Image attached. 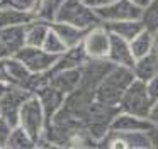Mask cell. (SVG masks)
<instances>
[{
	"label": "cell",
	"instance_id": "obj_1",
	"mask_svg": "<svg viewBox=\"0 0 158 149\" xmlns=\"http://www.w3.org/2000/svg\"><path fill=\"white\" fill-rule=\"evenodd\" d=\"M133 80H134V74L131 68L112 66L109 73L104 76V80L100 81V85L97 87L95 100L102 102L106 105L117 107L121 97L127 90V87L133 83Z\"/></svg>",
	"mask_w": 158,
	"mask_h": 149
},
{
	"label": "cell",
	"instance_id": "obj_2",
	"mask_svg": "<svg viewBox=\"0 0 158 149\" xmlns=\"http://www.w3.org/2000/svg\"><path fill=\"white\" fill-rule=\"evenodd\" d=\"M55 20L72 24V26L85 29V30H89L94 26L102 24V20L99 19L95 9H92L85 0H65L60 12L56 14Z\"/></svg>",
	"mask_w": 158,
	"mask_h": 149
},
{
	"label": "cell",
	"instance_id": "obj_3",
	"mask_svg": "<svg viewBox=\"0 0 158 149\" xmlns=\"http://www.w3.org/2000/svg\"><path fill=\"white\" fill-rule=\"evenodd\" d=\"M17 125H21V127L36 141V144L39 146V142L44 137L48 122H46L44 110H43V107H41V103H39L36 95H31V97L24 102L21 112H19V124Z\"/></svg>",
	"mask_w": 158,
	"mask_h": 149
},
{
	"label": "cell",
	"instance_id": "obj_4",
	"mask_svg": "<svg viewBox=\"0 0 158 149\" xmlns=\"http://www.w3.org/2000/svg\"><path fill=\"white\" fill-rule=\"evenodd\" d=\"M151 105H153V100L148 93L146 83L134 78L133 83L127 87V90L121 97L117 107H119V110L127 112V114H134L139 115V117H150Z\"/></svg>",
	"mask_w": 158,
	"mask_h": 149
},
{
	"label": "cell",
	"instance_id": "obj_5",
	"mask_svg": "<svg viewBox=\"0 0 158 149\" xmlns=\"http://www.w3.org/2000/svg\"><path fill=\"white\" fill-rule=\"evenodd\" d=\"M31 91L22 88L21 85H7V90L0 97V117L9 120L12 125L19 124V112H21L24 102L27 100Z\"/></svg>",
	"mask_w": 158,
	"mask_h": 149
},
{
	"label": "cell",
	"instance_id": "obj_6",
	"mask_svg": "<svg viewBox=\"0 0 158 149\" xmlns=\"http://www.w3.org/2000/svg\"><path fill=\"white\" fill-rule=\"evenodd\" d=\"M15 58L21 59L31 73H49L55 66L56 59H58V56L49 54L43 47L26 46V44L17 51Z\"/></svg>",
	"mask_w": 158,
	"mask_h": 149
},
{
	"label": "cell",
	"instance_id": "obj_7",
	"mask_svg": "<svg viewBox=\"0 0 158 149\" xmlns=\"http://www.w3.org/2000/svg\"><path fill=\"white\" fill-rule=\"evenodd\" d=\"M83 51H85L87 58L92 59H107V53H109L110 46V34L109 30L104 27V24L90 27L85 32L82 41Z\"/></svg>",
	"mask_w": 158,
	"mask_h": 149
},
{
	"label": "cell",
	"instance_id": "obj_8",
	"mask_svg": "<svg viewBox=\"0 0 158 149\" xmlns=\"http://www.w3.org/2000/svg\"><path fill=\"white\" fill-rule=\"evenodd\" d=\"M97 15L102 22H112V20H127V19H141L143 17V9L134 5L129 0H116L95 9Z\"/></svg>",
	"mask_w": 158,
	"mask_h": 149
},
{
	"label": "cell",
	"instance_id": "obj_9",
	"mask_svg": "<svg viewBox=\"0 0 158 149\" xmlns=\"http://www.w3.org/2000/svg\"><path fill=\"white\" fill-rule=\"evenodd\" d=\"M112 66L114 64L109 59H92V58H89L80 68V71H82L80 88H85V90L95 93L97 87L100 85V81L104 80V76L109 73Z\"/></svg>",
	"mask_w": 158,
	"mask_h": 149
},
{
	"label": "cell",
	"instance_id": "obj_10",
	"mask_svg": "<svg viewBox=\"0 0 158 149\" xmlns=\"http://www.w3.org/2000/svg\"><path fill=\"white\" fill-rule=\"evenodd\" d=\"M99 146H106V147H138V149L151 147L148 131H144V132L109 131L104 135L102 141L99 142Z\"/></svg>",
	"mask_w": 158,
	"mask_h": 149
},
{
	"label": "cell",
	"instance_id": "obj_11",
	"mask_svg": "<svg viewBox=\"0 0 158 149\" xmlns=\"http://www.w3.org/2000/svg\"><path fill=\"white\" fill-rule=\"evenodd\" d=\"M36 97H38L39 103H41L43 110H44V115H46V122H51L55 119V115L58 114L60 110L63 108L65 105V100H66V95L63 91H60L58 88L51 87V85H44L43 88H39L36 91Z\"/></svg>",
	"mask_w": 158,
	"mask_h": 149
},
{
	"label": "cell",
	"instance_id": "obj_12",
	"mask_svg": "<svg viewBox=\"0 0 158 149\" xmlns=\"http://www.w3.org/2000/svg\"><path fill=\"white\" fill-rule=\"evenodd\" d=\"M151 127H153V122L148 117H139L123 110L117 112L110 122V131L117 132H144L150 131Z\"/></svg>",
	"mask_w": 158,
	"mask_h": 149
},
{
	"label": "cell",
	"instance_id": "obj_13",
	"mask_svg": "<svg viewBox=\"0 0 158 149\" xmlns=\"http://www.w3.org/2000/svg\"><path fill=\"white\" fill-rule=\"evenodd\" d=\"M24 44V26L0 29V59L15 56Z\"/></svg>",
	"mask_w": 158,
	"mask_h": 149
},
{
	"label": "cell",
	"instance_id": "obj_14",
	"mask_svg": "<svg viewBox=\"0 0 158 149\" xmlns=\"http://www.w3.org/2000/svg\"><path fill=\"white\" fill-rule=\"evenodd\" d=\"M107 59H109L114 66L133 68L134 56H133V51H131L129 41L110 34V46H109V53H107Z\"/></svg>",
	"mask_w": 158,
	"mask_h": 149
},
{
	"label": "cell",
	"instance_id": "obj_15",
	"mask_svg": "<svg viewBox=\"0 0 158 149\" xmlns=\"http://www.w3.org/2000/svg\"><path fill=\"white\" fill-rule=\"evenodd\" d=\"M80 78H82L80 68L49 71V85L58 88L65 95H70L72 91H75L80 87Z\"/></svg>",
	"mask_w": 158,
	"mask_h": 149
},
{
	"label": "cell",
	"instance_id": "obj_16",
	"mask_svg": "<svg viewBox=\"0 0 158 149\" xmlns=\"http://www.w3.org/2000/svg\"><path fill=\"white\" fill-rule=\"evenodd\" d=\"M104 27L112 36H119L126 41H131L134 36L146 29L141 19H127V20H112V22H102Z\"/></svg>",
	"mask_w": 158,
	"mask_h": 149
},
{
	"label": "cell",
	"instance_id": "obj_17",
	"mask_svg": "<svg viewBox=\"0 0 158 149\" xmlns=\"http://www.w3.org/2000/svg\"><path fill=\"white\" fill-rule=\"evenodd\" d=\"M131 70H133V74L136 80H141L144 83L151 80L155 74H158V51L153 49L151 53L134 59V64Z\"/></svg>",
	"mask_w": 158,
	"mask_h": 149
},
{
	"label": "cell",
	"instance_id": "obj_18",
	"mask_svg": "<svg viewBox=\"0 0 158 149\" xmlns=\"http://www.w3.org/2000/svg\"><path fill=\"white\" fill-rule=\"evenodd\" d=\"M89 59L83 51V46L78 44V46L68 47L63 54H60L58 59H56L55 66H53L51 71L56 70H72V68H82V64Z\"/></svg>",
	"mask_w": 158,
	"mask_h": 149
},
{
	"label": "cell",
	"instance_id": "obj_19",
	"mask_svg": "<svg viewBox=\"0 0 158 149\" xmlns=\"http://www.w3.org/2000/svg\"><path fill=\"white\" fill-rule=\"evenodd\" d=\"M49 27L61 37L63 42L66 44V47H73V46L82 44L83 36H85V32H87L85 29H80V27H75V26L66 24V22H58V20L49 22Z\"/></svg>",
	"mask_w": 158,
	"mask_h": 149
},
{
	"label": "cell",
	"instance_id": "obj_20",
	"mask_svg": "<svg viewBox=\"0 0 158 149\" xmlns=\"http://www.w3.org/2000/svg\"><path fill=\"white\" fill-rule=\"evenodd\" d=\"M49 32V22H44L41 19H34L24 26V41L26 46L41 47L46 36Z\"/></svg>",
	"mask_w": 158,
	"mask_h": 149
},
{
	"label": "cell",
	"instance_id": "obj_21",
	"mask_svg": "<svg viewBox=\"0 0 158 149\" xmlns=\"http://www.w3.org/2000/svg\"><path fill=\"white\" fill-rule=\"evenodd\" d=\"M34 19H36V15L32 12H24V10L14 9V7L0 9V29L26 26V24H29Z\"/></svg>",
	"mask_w": 158,
	"mask_h": 149
},
{
	"label": "cell",
	"instance_id": "obj_22",
	"mask_svg": "<svg viewBox=\"0 0 158 149\" xmlns=\"http://www.w3.org/2000/svg\"><path fill=\"white\" fill-rule=\"evenodd\" d=\"M131 51H133L134 59L144 56V54L151 53L155 49V42H153V32L150 29H143L138 36H134L133 39L129 41Z\"/></svg>",
	"mask_w": 158,
	"mask_h": 149
},
{
	"label": "cell",
	"instance_id": "obj_23",
	"mask_svg": "<svg viewBox=\"0 0 158 149\" xmlns=\"http://www.w3.org/2000/svg\"><path fill=\"white\" fill-rule=\"evenodd\" d=\"M5 68H7L9 85H22L31 74V71L26 68V64L15 56L5 58Z\"/></svg>",
	"mask_w": 158,
	"mask_h": 149
},
{
	"label": "cell",
	"instance_id": "obj_24",
	"mask_svg": "<svg viewBox=\"0 0 158 149\" xmlns=\"http://www.w3.org/2000/svg\"><path fill=\"white\" fill-rule=\"evenodd\" d=\"M63 3H65V0H38V7L34 10L36 19H41L44 22H53Z\"/></svg>",
	"mask_w": 158,
	"mask_h": 149
},
{
	"label": "cell",
	"instance_id": "obj_25",
	"mask_svg": "<svg viewBox=\"0 0 158 149\" xmlns=\"http://www.w3.org/2000/svg\"><path fill=\"white\" fill-rule=\"evenodd\" d=\"M7 147L26 149V147H38V144L21 125H14V129L10 132V137H9V142H7Z\"/></svg>",
	"mask_w": 158,
	"mask_h": 149
},
{
	"label": "cell",
	"instance_id": "obj_26",
	"mask_svg": "<svg viewBox=\"0 0 158 149\" xmlns=\"http://www.w3.org/2000/svg\"><path fill=\"white\" fill-rule=\"evenodd\" d=\"M41 47L44 51H48L49 54H55V56H60V54H63L68 49L66 44L63 42V39L51 29V27H49V32H48V36H46V39H44V42H43Z\"/></svg>",
	"mask_w": 158,
	"mask_h": 149
},
{
	"label": "cell",
	"instance_id": "obj_27",
	"mask_svg": "<svg viewBox=\"0 0 158 149\" xmlns=\"http://www.w3.org/2000/svg\"><path fill=\"white\" fill-rule=\"evenodd\" d=\"M143 20L144 27L150 30H155L158 27V0H151V3L143 10Z\"/></svg>",
	"mask_w": 158,
	"mask_h": 149
},
{
	"label": "cell",
	"instance_id": "obj_28",
	"mask_svg": "<svg viewBox=\"0 0 158 149\" xmlns=\"http://www.w3.org/2000/svg\"><path fill=\"white\" fill-rule=\"evenodd\" d=\"M14 129V125L9 120H5L4 117H0V147H7L9 137H10V132Z\"/></svg>",
	"mask_w": 158,
	"mask_h": 149
},
{
	"label": "cell",
	"instance_id": "obj_29",
	"mask_svg": "<svg viewBox=\"0 0 158 149\" xmlns=\"http://www.w3.org/2000/svg\"><path fill=\"white\" fill-rule=\"evenodd\" d=\"M10 2L14 9L24 10V12H32V14L38 7V0H10Z\"/></svg>",
	"mask_w": 158,
	"mask_h": 149
},
{
	"label": "cell",
	"instance_id": "obj_30",
	"mask_svg": "<svg viewBox=\"0 0 158 149\" xmlns=\"http://www.w3.org/2000/svg\"><path fill=\"white\" fill-rule=\"evenodd\" d=\"M146 88H148V93H150L151 100H156L158 98V74H155L151 80L146 81Z\"/></svg>",
	"mask_w": 158,
	"mask_h": 149
},
{
	"label": "cell",
	"instance_id": "obj_31",
	"mask_svg": "<svg viewBox=\"0 0 158 149\" xmlns=\"http://www.w3.org/2000/svg\"><path fill=\"white\" fill-rule=\"evenodd\" d=\"M148 137H150L151 147H158V125L153 124V127L148 131Z\"/></svg>",
	"mask_w": 158,
	"mask_h": 149
},
{
	"label": "cell",
	"instance_id": "obj_32",
	"mask_svg": "<svg viewBox=\"0 0 158 149\" xmlns=\"http://www.w3.org/2000/svg\"><path fill=\"white\" fill-rule=\"evenodd\" d=\"M148 119H150V120L153 122V124H156V125H158V98L153 102V105H151L150 117H148Z\"/></svg>",
	"mask_w": 158,
	"mask_h": 149
},
{
	"label": "cell",
	"instance_id": "obj_33",
	"mask_svg": "<svg viewBox=\"0 0 158 149\" xmlns=\"http://www.w3.org/2000/svg\"><path fill=\"white\" fill-rule=\"evenodd\" d=\"M92 9H99V7H104V5H109V3L116 2V0H85Z\"/></svg>",
	"mask_w": 158,
	"mask_h": 149
},
{
	"label": "cell",
	"instance_id": "obj_34",
	"mask_svg": "<svg viewBox=\"0 0 158 149\" xmlns=\"http://www.w3.org/2000/svg\"><path fill=\"white\" fill-rule=\"evenodd\" d=\"M0 81L9 85V76H7V68H5V59H0Z\"/></svg>",
	"mask_w": 158,
	"mask_h": 149
},
{
	"label": "cell",
	"instance_id": "obj_35",
	"mask_svg": "<svg viewBox=\"0 0 158 149\" xmlns=\"http://www.w3.org/2000/svg\"><path fill=\"white\" fill-rule=\"evenodd\" d=\"M129 2H133L134 5H138L139 9H143V10H144V9H146V7L151 3V0H129Z\"/></svg>",
	"mask_w": 158,
	"mask_h": 149
},
{
	"label": "cell",
	"instance_id": "obj_36",
	"mask_svg": "<svg viewBox=\"0 0 158 149\" xmlns=\"http://www.w3.org/2000/svg\"><path fill=\"white\" fill-rule=\"evenodd\" d=\"M153 32V42H155V49L158 51V27L155 30H151Z\"/></svg>",
	"mask_w": 158,
	"mask_h": 149
},
{
	"label": "cell",
	"instance_id": "obj_37",
	"mask_svg": "<svg viewBox=\"0 0 158 149\" xmlns=\"http://www.w3.org/2000/svg\"><path fill=\"white\" fill-rule=\"evenodd\" d=\"M5 7H12L10 0H0V9H5Z\"/></svg>",
	"mask_w": 158,
	"mask_h": 149
},
{
	"label": "cell",
	"instance_id": "obj_38",
	"mask_svg": "<svg viewBox=\"0 0 158 149\" xmlns=\"http://www.w3.org/2000/svg\"><path fill=\"white\" fill-rule=\"evenodd\" d=\"M5 90H7V83H2V81H0V97L4 95Z\"/></svg>",
	"mask_w": 158,
	"mask_h": 149
}]
</instances>
